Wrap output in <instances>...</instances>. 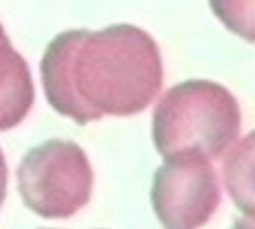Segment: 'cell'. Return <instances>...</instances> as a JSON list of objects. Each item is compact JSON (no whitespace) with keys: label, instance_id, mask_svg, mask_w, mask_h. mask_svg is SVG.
Segmentation results:
<instances>
[{"label":"cell","instance_id":"obj_9","mask_svg":"<svg viewBox=\"0 0 255 229\" xmlns=\"http://www.w3.org/2000/svg\"><path fill=\"white\" fill-rule=\"evenodd\" d=\"M232 229H255V219H245V218H241V219H236L235 225Z\"/></svg>","mask_w":255,"mask_h":229},{"label":"cell","instance_id":"obj_7","mask_svg":"<svg viewBox=\"0 0 255 229\" xmlns=\"http://www.w3.org/2000/svg\"><path fill=\"white\" fill-rule=\"evenodd\" d=\"M209 4L232 33L255 43V0H209Z\"/></svg>","mask_w":255,"mask_h":229},{"label":"cell","instance_id":"obj_6","mask_svg":"<svg viewBox=\"0 0 255 229\" xmlns=\"http://www.w3.org/2000/svg\"><path fill=\"white\" fill-rule=\"evenodd\" d=\"M223 174L236 207L255 219V130L230 149Z\"/></svg>","mask_w":255,"mask_h":229},{"label":"cell","instance_id":"obj_3","mask_svg":"<svg viewBox=\"0 0 255 229\" xmlns=\"http://www.w3.org/2000/svg\"><path fill=\"white\" fill-rule=\"evenodd\" d=\"M22 203L43 219H69L91 198L94 174L84 149L51 139L30 149L16 170Z\"/></svg>","mask_w":255,"mask_h":229},{"label":"cell","instance_id":"obj_8","mask_svg":"<svg viewBox=\"0 0 255 229\" xmlns=\"http://www.w3.org/2000/svg\"><path fill=\"white\" fill-rule=\"evenodd\" d=\"M6 186H7V165L4 155L0 149V207L6 198Z\"/></svg>","mask_w":255,"mask_h":229},{"label":"cell","instance_id":"obj_5","mask_svg":"<svg viewBox=\"0 0 255 229\" xmlns=\"http://www.w3.org/2000/svg\"><path fill=\"white\" fill-rule=\"evenodd\" d=\"M34 103V85L27 61L9 39L0 40V131L21 124Z\"/></svg>","mask_w":255,"mask_h":229},{"label":"cell","instance_id":"obj_1","mask_svg":"<svg viewBox=\"0 0 255 229\" xmlns=\"http://www.w3.org/2000/svg\"><path fill=\"white\" fill-rule=\"evenodd\" d=\"M48 103L78 125L143 112L163 88L157 42L131 24L99 31L66 30L45 49L40 63Z\"/></svg>","mask_w":255,"mask_h":229},{"label":"cell","instance_id":"obj_2","mask_svg":"<svg viewBox=\"0 0 255 229\" xmlns=\"http://www.w3.org/2000/svg\"><path fill=\"white\" fill-rule=\"evenodd\" d=\"M242 112L236 97L221 83L190 79L169 88L152 116V140L164 158L197 151L220 159L238 140Z\"/></svg>","mask_w":255,"mask_h":229},{"label":"cell","instance_id":"obj_4","mask_svg":"<svg viewBox=\"0 0 255 229\" xmlns=\"http://www.w3.org/2000/svg\"><path fill=\"white\" fill-rule=\"evenodd\" d=\"M221 201L218 176L211 159L197 151L164 158L155 171L151 203L164 229H199Z\"/></svg>","mask_w":255,"mask_h":229},{"label":"cell","instance_id":"obj_10","mask_svg":"<svg viewBox=\"0 0 255 229\" xmlns=\"http://www.w3.org/2000/svg\"><path fill=\"white\" fill-rule=\"evenodd\" d=\"M4 39H9V37L6 36V33H4V30H3V25L0 24V40H4Z\"/></svg>","mask_w":255,"mask_h":229}]
</instances>
